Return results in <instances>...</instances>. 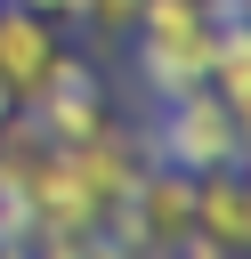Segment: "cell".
I'll use <instances>...</instances> for the list:
<instances>
[{
    "mask_svg": "<svg viewBox=\"0 0 251 259\" xmlns=\"http://www.w3.org/2000/svg\"><path fill=\"white\" fill-rule=\"evenodd\" d=\"M138 73L154 97H178L194 81H211V49H219V24L202 0H146L138 8Z\"/></svg>",
    "mask_w": 251,
    "mask_h": 259,
    "instance_id": "6da1fadb",
    "label": "cell"
},
{
    "mask_svg": "<svg viewBox=\"0 0 251 259\" xmlns=\"http://www.w3.org/2000/svg\"><path fill=\"white\" fill-rule=\"evenodd\" d=\"M170 113H162V130H154V162H170V170H186V178H202V170H219V162H235V113L219 105V89L211 81H194V89H178V97H162Z\"/></svg>",
    "mask_w": 251,
    "mask_h": 259,
    "instance_id": "7a4b0ae2",
    "label": "cell"
},
{
    "mask_svg": "<svg viewBox=\"0 0 251 259\" xmlns=\"http://www.w3.org/2000/svg\"><path fill=\"white\" fill-rule=\"evenodd\" d=\"M105 235H130L138 251H178L194 235V178L170 162H146L138 186L121 194V210L105 219Z\"/></svg>",
    "mask_w": 251,
    "mask_h": 259,
    "instance_id": "3957f363",
    "label": "cell"
},
{
    "mask_svg": "<svg viewBox=\"0 0 251 259\" xmlns=\"http://www.w3.org/2000/svg\"><path fill=\"white\" fill-rule=\"evenodd\" d=\"M57 57H65L57 16H40V8H24V0H0V89H8V105H24V97L57 73Z\"/></svg>",
    "mask_w": 251,
    "mask_h": 259,
    "instance_id": "277c9868",
    "label": "cell"
},
{
    "mask_svg": "<svg viewBox=\"0 0 251 259\" xmlns=\"http://www.w3.org/2000/svg\"><path fill=\"white\" fill-rule=\"evenodd\" d=\"M194 235L211 251H227V259H251V178L235 162L194 178Z\"/></svg>",
    "mask_w": 251,
    "mask_h": 259,
    "instance_id": "5b68a950",
    "label": "cell"
},
{
    "mask_svg": "<svg viewBox=\"0 0 251 259\" xmlns=\"http://www.w3.org/2000/svg\"><path fill=\"white\" fill-rule=\"evenodd\" d=\"M138 8H146V0H89L81 16H89L97 32H130V24H138Z\"/></svg>",
    "mask_w": 251,
    "mask_h": 259,
    "instance_id": "8992f818",
    "label": "cell"
},
{
    "mask_svg": "<svg viewBox=\"0 0 251 259\" xmlns=\"http://www.w3.org/2000/svg\"><path fill=\"white\" fill-rule=\"evenodd\" d=\"M24 8H40V16H57V24H65V16H81L89 0H24Z\"/></svg>",
    "mask_w": 251,
    "mask_h": 259,
    "instance_id": "52a82bcc",
    "label": "cell"
},
{
    "mask_svg": "<svg viewBox=\"0 0 251 259\" xmlns=\"http://www.w3.org/2000/svg\"><path fill=\"white\" fill-rule=\"evenodd\" d=\"M235 170H243V178H251V130H243V138H235Z\"/></svg>",
    "mask_w": 251,
    "mask_h": 259,
    "instance_id": "ba28073f",
    "label": "cell"
},
{
    "mask_svg": "<svg viewBox=\"0 0 251 259\" xmlns=\"http://www.w3.org/2000/svg\"><path fill=\"white\" fill-rule=\"evenodd\" d=\"M8 113H16V105H8V89H0V130H8Z\"/></svg>",
    "mask_w": 251,
    "mask_h": 259,
    "instance_id": "9c48e42d",
    "label": "cell"
},
{
    "mask_svg": "<svg viewBox=\"0 0 251 259\" xmlns=\"http://www.w3.org/2000/svg\"><path fill=\"white\" fill-rule=\"evenodd\" d=\"M0 259H16V251H0Z\"/></svg>",
    "mask_w": 251,
    "mask_h": 259,
    "instance_id": "30bf717a",
    "label": "cell"
}]
</instances>
